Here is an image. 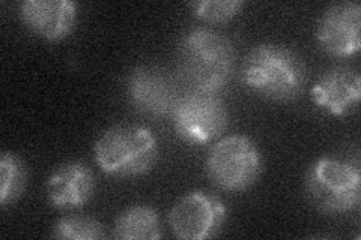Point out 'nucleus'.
I'll use <instances>...</instances> for the list:
<instances>
[{"label":"nucleus","mask_w":361,"mask_h":240,"mask_svg":"<svg viewBox=\"0 0 361 240\" xmlns=\"http://www.w3.org/2000/svg\"><path fill=\"white\" fill-rule=\"evenodd\" d=\"M241 80L252 92L276 102L295 101L307 82L306 63L286 45L259 44L247 53Z\"/></svg>","instance_id":"2"},{"label":"nucleus","mask_w":361,"mask_h":240,"mask_svg":"<svg viewBox=\"0 0 361 240\" xmlns=\"http://www.w3.org/2000/svg\"><path fill=\"white\" fill-rule=\"evenodd\" d=\"M244 5L241 0H199V2H190L188 8L199 20L211 25H220L238 15Z\"/></svg>","instance_id":"16"},{"label":"nucleus","mask_w":361,"mask_h":240,"mask_svg":"<svg viewBox=\"0 0 361 240\" xmlns=\"http://www.w3.org/2000/svg\"><path fill=\"white\" fill-rule=\"evenodd\" d=\"M172 118L176 135L191 146L216 143L228 127V108L217 94L188 90Z\"/></svg>","instance_id":"6"},{"label":"nucleus","mask_w":361,"mask_h":240,"mask_svg":"<svg viewBox=\"0 0 361 240\" xmlns=\"http://www.w3.org/2000/svg\"><path fill=\"white\" fill-rule=\"evenodd\" d=\"M104 225L89 216L71 215L56 221L51 228V237L61 240H98L106 239Z\"/></svg>","instance_id":"15"},{"label":"nucleus","mask_w":361,"mask_h":240,"mask_svg":"<svg viewBox=\"0 0 361 240\" xmlns=\"http://www.w3.org/2000/svg\"><path fill=\"white\" fill-rule=\"evenodd\" d=\"M310 95L313 104L331 116H349L360 104L361 77L349 66H334L316 80Z\"/></svg>","instance_id":"11"},{"label":"nucleus","mask_w":361,"mask_h":240,"mask_svg":"<svg viewBox=\"0 0 361 240\" xmlns=\"http://www.w3.org/2000/svg\"><path fill=\"white\" fill-rule=\"evenodd\" d=\"M27 184V168L14 152L5 151L0 155V208L14 204Z\"/></svg>","instance_id":"14"},{"label":"nucleus","mask_w":361,"mask_h":240,"mask_svg":"<svg viewBox=\"0 0 361 240\" xmlns=\"http://www.w3.org/2000/svg\"><path fill=\"white\" fill-rule=\"evenodd\" d=\"M361 5L337 2L326 8L316 26V42L322 51L337 59H348L360 53Z\"/></svg>","instance_id":"9"},{"label":"nucleus","mask_w":361,"mask_h":240,"mask_svg":"<svg viewBox=\"0 0 361 240\" xmlns=\"http://www.w3.org/2000/svg\"><path fill=\"white\" fill-rule=\"evenodd\" d=\"M304 187L309 201L321 213H351L361 203L360 164L336 156H322L309 167Z\"/></svg>","instance_id":"4"},{"label":"nucleus","mask_w":361,"mask_h":240,"mask_svg":"<svg viewBox=\"0 0 361 240\" xmlns=\"http://www.w3.org/2000/svg\"><path fill=\"white\" fill-rule=\"evenodd\" d=\"M95 176L85 163L68 161L56 167L47 180V198L54 209H82L95 194Z\"/></svg>","instance_id":"12"},{"label":"nucleus","mask_w":361,"mask_h":240,"mask_svg":"<svg viewBox=\"0 0 361 240\" xmlns=\"http://www.w3.org/2000/svg\"><path fill=\"white\" fill-rule=\"evenodd\" d=\"M205 171L211 184L226 192L252 188L264 171V156L252 137L232 134L209 149Z\"/></svg>","instance_id":"5"},{"label":"nucleus","mask_w":361,"mask_h":240,"mask_svg":"<svg viewBox=\"0 0 361 240\" xmlns=\"http://www.w3.org/2000/svg\"><path fill=\"white\" fill-rule=\"evenodd\" d=\"M226 218L228 210L217 196L196 189L173 204L169 212V225L180 240H208L220 234Z\"/></svg>","instance_id":"7"},{"label":"nucleus","mask_w":361,"mask_h":240,"mask_svg":"<svg viewBox=\"0 0 361 240\" xmlns=\"http://www.w3.org/2000/svg\"><path fill=\"white\" fill-rule=\"evenodd\" d=\"M176 57L180 78L195 92L219 95L235 71L232 41L209 27H193L183 33Z\"/></svg>","instance_id":"1"},{"label":"nucleus","mask_w":361,"mask_h":240,"mask_svg":"<svg viewBox=\"0 0 361 240\" xmlns=\"http://www.w3.org/2000/svg\"><path fill=\"white\" fill-rule=\"evenodd\" d=\"M127 95L131 106L145 116H173L183 92L176 78L158 65H139L128 74Z\"/></svg>","instance_id":"8"},{"label":"nucleus","mask_w":361,"mask_h":240,"mask_svg":"<svg viewBox=\"0 0 361 240\" xmlns=\"http://www.w3.org/2000/svg\"><path fill=\"white\" fill-rule=\"evenodd\" d=\"M20 18L29 32L49 42L66 39L75 29L78 5L71 0H25Z\"/></svg>","instance_id":"10"},{"label":"nucleus","mask_w":361,"mask_h":240,"mask_svg":"<svg viewBox=\"0 0 361 240\" xmlns=\"http://www.w3.org/2000/svg\"><path fill=\"white\" fill-rule=\"evenodd\" d=\"M158 155L160 147L154 132L137 123L111 125L94 144L99 170L115 179L148 175L157 164Z\"/></svg>","instance_id":"3"},{"label":"nucleus","mask_w":361,"mask_h":240,"mask_svg":"<svg viewBox=\"0 0 361 240\" xmlns=\"http://www.w3.org/2000/svg\"><path fill=\"white\" fill-rule=\"evenodd\" d=\"M113 237L121 240H158L163 237L160 215L149 204L123 209L113 224Z\"/></svg>","instance_id":"13"}]
</instances>
